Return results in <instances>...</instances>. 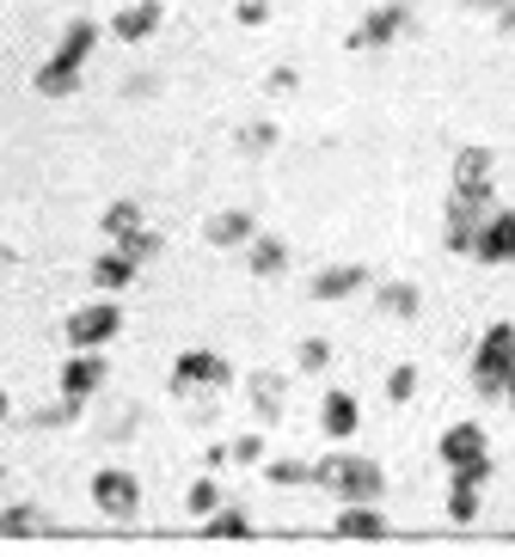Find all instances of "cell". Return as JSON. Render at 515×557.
Here are the masks:
<instances>
[{
    "instance_id": "cell-36",
    "label": "cell",
    "mask_w": 515,
    "mask_h": 557,
    "mask_svg": "<svg viewBox=\"0 0 515 557\" xmlns=\"http://www.w3.org/2000/svg\"><path fill=\"white\" fill-rule=\"evenodd\" d=\"M0 484H7V466H0Z\"/></svg>"
},
{
    "instance_id": "cell-4",
    "label": "cell",
    "mask_w": 515,
    "mask_h": 557,
    "mask_svg": "<svg viewBox=\"0 0 515 557\" xmlns=\"http://www.w3.org/2000/svg\"><path fill=\"white\" fill-rule=\"evenodd\" d=\"M510 374H515V325L498 319V325H485L479 344H473V393L503 398V380Z\"/></svg>"
},
{
    "instance_id": "cell-19",
    "label": "cell",
    "mask_w": 515,
    "mask_h": 557,
    "mask_svg": "<svg viewBox=\"0 0 515 557\" xmlns=\"http://www.w3.org/2000/svg\"><path fill=\"white\" fill-rule=\"evenodd\" d=\"M375 307H381L387 319H417L424 295H417V282H381V288H375Z\"/></svg>"
},
{
    "instance_id": "cell-33",
    "label": "cell",
    "mask_w": 515,
    "mask_h": 557,
    "mask_svg": "<svg viewBox=\"0 0 515 557\" xmlns=\"http://www.w3.org/2000/svg\"><path fill=\"white\" fill-rule=\"evenodd\" d=\"M233 18H240V25H265V18H270V0H240V7H233Z\"/></svg>"
},
{
    "instance_id": "cell-28",
    "label": "cell",
    "mask_w": 515,
    "mask_h": 557,
    "mask_svg": "<svg viewBox=\"0 0 515 557\" xmlns=\"http://www.w3.org/2000/svg\"><path fill=\"white\" fill-rule=\"evenodd\" d=\"M184 508H191V515H216L221 508V491H216V478H197V484H191V491H184Z\"/></svg>"
},
{
    "instance_id": "cell-2",
    "label": "cell",
    "mask_w": 515,
    "mask_h": 557,
    "mask_svg": "<svg viewBox=\"0 0 515 557\" xmlns=\"http://www.w3.org/2000/svg\"><path fill=\"white\" fill-rule=\"evenodd\" d=\"M314 484L332 491L338 503H381L387 496V472L368 454H326L314 466Z\"/></svg>"
},
{
    "instance_id": "cell-23",
    "label": "cell",
    "mask_w": 515,
    "mask_h": 557,
    "mask_svg": "<svg viewBox=\"0 0 515 557\" xmlns=\"http://www.w3.org/2000/svg\"><path fill=\"white\" fill-rule=\"evenodd\" d=\"M203 533H209V540H252V515L216 508V515H203Z\"/></svg>"
},
{
    "instance_id": "cell-29",
    "label": "cell",
    "mask_w": 515,
    "mask_h": 557,
    "mask_svg": "<svg viewBox=\"0 0 515 557\" xmlns=\"http://www.w3.org/2000/svg\"><path fill=\"white\" fill-rule=\"evenodd\" d=\"M387 398H393V405H412V398H417V368H412V361H400V368L387 374Z\"/></svg>"
},
{
    "instance_id": "cell-31",
    "label": "cell",
    "mask_w": 515,
    "mask_h": 557,
    "mask_svg": "<svg viewBox=\"0 0 515 557\" xmlns=\"http://www.w3.org/2000/svg\"><path fill=\"white\" fill-rule=\"evenodd\" d=\"M240 148H246V153H270V148H277V123H252V129H240Z\"/></svg>"
},
{
    "instance_id": "cell-20",
    "label": "cell",
    "mask_w": 515,
    "mask_h": 557,
    "mask_svg": "<svg viewBox=\"0 0 515 557\" xmlns=\"http://www.w3.org/2000/svg\"><path fill=\"white\" fill-rule=\"evenodd\" d=\"M479 503H485V484H473V478H449V521L454 527L479 521Z\"/></svg>"
},
{
    "instance_id": "cell-12",
    "label": "cell",
    "mask_w": 515,
    "mask_h": 557,
    "mask_svg": "<svg viewBox=\"0 0 515 557\" xmlns=\"http://www.w3.org/2000/svg\"><path fill=\"white\" fill-rule=\"evenodd\" d=\"M160 18H167L160 0H130L123 13H111V37L117 44H148V37L160 32Z\"/></svg>"
},
{
    "instance_id": "cell-10",
    "label": "cell",
    "mask_w": 515,
    "mask_h": 557,
    "mask_svg": "<svg viewBox=\"0 0 515 557\" xmlns=\"http://www.w3.org/2000/svg\"><path fill=\"white\" fill-rule=\"evenodd\" d=\"M93 503H99L111 521H135V515H142V478L123 472V466H105V472H93Z\"/></svg>"
},
{
    "instance_id": "cell-34",
    "label": "cell",
    "mask_w": 515,
    "mask_h": 557,
    "mask_svg": "<svg viewBox=\"0 0 515 557\" xmlns=\"http://www.w3.org/2000/svg\"><path fill=\"white\" fill-rule=\"evenodd\" d=\"M503 405H510V410H515V374H510V380H503Z\"/></svg>"
},
{
    "instance_id": "cell-13",
    "label": "cell",
    "mask_w": 515,
    "mask_h": 557,
    "mask_svg": "<svg viewBox=\"0 0 515 557\" xmlns=\"http://www.w3.org/2000/svg\"><path fill=\"white\" fill-rule=\"evenodd\" d=\"M332 533H338V540H387L393 527H387V515L375 503H338Z\"/></svg>"
},
{
    "instance_id": "cell-8",
    "label": "cell",
    "mask_w": 515,
    "mask_h": 557,
    "mask_svg": "<svg viewBox=\"0 0 515 557\" xmlns=\"http://www.w3.org/2000/svg\"><path fill=\"white\" fill-rule=\"evenodd\" d=\"M105 374H111L105 349H74V356L62 361V405L81 410L93 393H105Z\"/></svg>"
},
{
    "instance_id": "cell-3",
    "label": "cell",
    "mask_w": 515,
    "mask_h": 557,
    "mask_svg": "<svg viewBox=\"0 0 515 557\" xmlns=\"http://www.w3.org/2000/svg\"><path fill=\"white\" fill-rule=\"evenodd\" d=\"M449 478H473V484H491L498 478V459H491V435L479 423H449L442 429V442H436Z\"/></svg>"
},
{
    "instance_id": "cell-16",
    "label": "cell",
    "mask_w": 515,
    "mask_h": 557,
    "mask_svg": "<svg viewBox=\"0 0 515 557\" xmlns=\"http://www.w3.org/2000/svg\"><path fill=\"white\" fill-rule=\"evenodd\" d=\"M307 288H314V300H350L356 288H368V263H326Z\"/></svg>"
},
{
    "instance_id": "cell-9",
    "label": "cell",
    "mask_w": 515,
    "mask_h": 557,
    "mask_svg": "<svg viewBox=\"0 0 515 557\" xmlns=\"http://www.w3.org/2000/svg\"><path fill=\"white\" fill-rule=\"evenodd\" d=\"M466 258L491 263V270H498V263H515V209H491V214H485L479 227H473Z\"/></svg>"
},
{
    "instance_id": "cell-5",
    "label": "cell",
    "mask_w": 515,
    "mask_h": 557,
    "mask_svg": "<svg viewBox=\"0 0 515 557\" xmlns=\"http://www.w3.org/2000/svg\"><path fill=\"white\" fill-rule=\"evenodd\" d=\"M491 209H498V184H449V227H442L449 251L473 246V227H479Z\"/></svg>"
},
{
    "instance_id": "cell-32",
    "label": "cell",
    "mask_w": 515,
    "mask_h": 557,
    "mask_svg": "<svg viewBox=\"0 0 515 557\" xmlns=\"http://www.w3.org/2000/svg\"><path fill=\"white\" fill-rule=\"evenodd\" d=\"M228 459H240V466H258V459H265V435H240V442L228 447Z\"/></svg>"
},
{
    "instance_id": "cell-1",
    "label": "cell",
    "mask_w": 515,
    "mask_h": 557,
    "mask_svg": "<svg viewBox=\"0 0 515 557\" xmlns=\"http://www.w3.org/2000/svg\"><path fill=\"white\" fill-rule=\"evenodd\" d=\"M93 50H99V18H74V25L56 37V50L44 55V67H37V92H44V99H68V92L81 86Z\"/></svg>"
},
{
    "instance_id": "cell-27",
    "label": "cell",
    "mask_w": 515,
    "mask_h": 557,
    "mask_svg": "<svg viewBox=\"0 0 515 557\" xmlns=\"http://www.w3.org/2000/svg\"><path fill=\"white\" fill-rule=\"evenodd\" d=\"M265 478L277 484V491H289V484H314V466H301V459H270Z\"/></svg>"
},
{
    "instance_id": "cell-15",
    "label": "cell",
    "mask_w": 515,
    "mask_h": 557,
    "mask_svg": "<svg viewBox=\"0 0 515 557\" xmlns=\"http://www.w3.org/2000/svg\"><path fill=\"white\" fill-rule=\"evenodd\" d=\"M252 233H258V214H252V209H221V214H209L203 239H209L216 251H240Z\"/></svg>"
},
{
    "instance_id": "cell-17",
    "label": "cell",
    "mask_w": 515,
    "mask_h": 557,
    "mask_svg": "<svg viewBox=\"0 0 515 557\" xmlns=\"http://www.w3.org/2000/svg\"><path fill=\"white\" fill-rule=\"evenodd\" d=\"M240 251H246V270H252V276H283V263H289V246L277 239V233H252Z\"/></svg>"
},
{
    "instance_id": "cell-35",
    "label": "cell",
    "mask_w": 515,
    "mask_h": 557,
    "mask_svg": "<svg viewBox=\"0 0 515 557\" xmlns=\"http://www.w3.org/2000/svg\"><path fill=\"white\" fill-rule=\"evenodd\" d=\"M7 410H13V398H7V386H0V423H7Z\"/></svg>"
},
{
    "instance_id": "cell-24",
    "label": "cell",
    "mask_w": 515,
    "mask_h": 557,
    "mask_svg": "<svg viewBox=\"0 0 515 557\" xmlns=\"http://www.w3.org/2000/svg\"><path fill=\"white\" fill-rule=\"evenodd\" d=\"M142 227V202H111V209H105V239H123V233H135Z\"/></svg>"
},
{
    "instance_id": "cell-22",
    "label": "cell",
    "mask_w": 515,
    "mask_h": 557,
    "mask_svg": "<svg viewBox=\"0 0 515 557\" xmlns=\"http://www.w3.org/2000/svg\"><path fill=\"white\" fill-rule=\"evenodd\" d=\"M25 533H50V521L37 515V503H13V508H0V540H25Z\"/></svg>"
},
{
    "instance_id": "cell-30",
    "label": "cell",
    "mask_w": 515,
    "mask_h": 557,
    "mask_svg": "<svg viewBox=\"0 0 515 557\" xmlns=\"http://www.w3.org/2000/svg\"><path fill=\"white\" fill-rule=\"evenodd\" d=\"M295 361H301V374H319V368L332 361V344H326V337H307V344L295 349Z\"/></svg>"
},
{
    "instance_id": "cell-25",
    "label": "cell",
    "mask_w": 515,
    "mask_h": 557,
    "mask_svg": "<svg viewBox=\"0 0 515 557\" xmlns=\"http://www.w3.org/2000/svg\"><path fill=\"white\" fill-rule=\"evenodd\" d=\"M117 251H123L130 263H148V258H160V233L135 227V233H123V239H117Z\"/></svg>"
},
{
    "instance_id": "cell-26",
    "label": "cell",
    "mask_w": 515,
    "mask_h": 557,
    "mask_svg": "<svg viewBox=\"0 0 515 557\" xmlns=\"http://www.w3.org/2000/svg\"><path fill=\"white\" fill-rule=\"evenodd\" d=\"M252 398L265 417H283V374H252Z\"/></svg>"
},
{
    "instance_id": "cell-6",
    "label": "cell",
    "mask_w": 515,
    "mask_h": 557,
    "mask_svg": "<svg viewBox=\"0 0 515 557\" xmlns=\"http://www.w3.org/2000/svg\"><path fill=\"white\" fill-rule=\"evenodd\" d=\"M123 331V307H117L111 295H99V300H86V307H74L68 312V325H62V337L74 349H105Z\"/></svg>"
},
{
    "instance_id": "cell-11",
    "label": "cell",
    "mask_w": 515,
    "mask_h": 557,
    "mask_svg": "<svg viewBox=\"0 0 515 557\" xmlns=\"http://www.w3.org/2000/svg\"><path fill=\"white\" fill-rule=\"evenodd\" d=\"M405 18H412V7H405V0H387V7H375V13L344 37V50H387V44L405 32Z\"/></svg>"
},
{
    "instance_id": "cell-21",
    "label": "cell",
    "mask_w": 515,
    "mask_h": 557,
    "mask_svg": "<svg viewBox=\"0 0 515 557\" xmlns=\"http://www.w3.org/2000/svg\"><path fill=\"white\" fill-rule=\"evenodd\" d=\"M491 165H498V153H491V148H461V153H454L449 184H491Z\"/></svg>"
},
{
    "instance_id": "cell-18",
    "label": "cell",
    "mask_w": 515,
    "mask_h": 557,
    "mask_svg": "<svg viewBox=\"0 0 515 557\" xmlns=\"http://www.w3.org/2000/svg\"><path fill=\"white\" fill-rule=\"evenodd\" d=\"M135 270H142V263H130V258H123V251H105V258L99 263H93V288H99V295H123V288H130V282H135Z\"/></svg>"
},
{
    "instance_id": "cell-7",
    "label": "cell",
    "mask_w": 515,
    "mask_h": 557,
    "mask_svg": "<svg viewBox=\"0 0 515 557\" xmlns=\"http://www.w3.org/2000/svg\"><path fill=\"white\" fill-rule=\"evenodd\" d=\"M228 380L233 368L216 349H179V361H172V393H221Z\"/></svg>"
},
{
    "instance_id": "cell-14",
    "label": "cell",
    "mask_w": 515,
    "mask_h": 557,
    "mask_svg": "<svg viewBox=\"0 0 515 557\" xmlns=\"http://www.w3.org/2000/svg\"><path fill=\"white\" fill-rule=\"evenodd\" d=\"M319 429H326L332 442H350V435L363 429V405H356V393H344V386H338V393L319 398Z\"/></svg>"
}]
</instances>
